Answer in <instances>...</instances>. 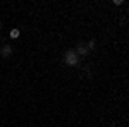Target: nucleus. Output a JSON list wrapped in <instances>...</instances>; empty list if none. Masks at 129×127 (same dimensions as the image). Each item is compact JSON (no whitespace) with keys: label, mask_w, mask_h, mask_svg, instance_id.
Here are the masks:
<instances>
[{"label":"nucleus","mask_w":129,"mask_h":127,"mask_svg":"<svg viewBox=\"0 0 129 127\" xmlns=\"http://www.w3.org/2000/svg\"><path fill=\"white\" fill-rule=\"evenodd\" d=\"M0 29H2V22H0Z\"/></svg>","instance_id":"423d86ee"},{"label":"nucleus","mask_w":129,"mask_h":127,"mask_svg":"<svg viewBox=\"0 0 129 127\" xmlns=\"http://www.w3.org/2000/svg\"><path fill=\"white\" fill-rule=\"evenodd\" d=\"M93 48H95V39L88 41V50H93Z\"/></svg>","instance_id":"39448f33"},{"label":"nucleus","mask_w":129,"mask_h":127,"mask_svg":"<svg viewBox=\"0 0 129 127\" xmlns=\"http://www.w3.org/2000/svg\"><path fill=\"white\" fill-rule=\"evenodd\" d=\"M64 62L67 64V65H78V62H79V57H78V53L76 52H66V55H64Z\"/></svg>","instance_id":"f257e3e1"},{"label":"nucleus","mask_w":129,"mask_h":127,"mask_svg":"<svg viewBox=\"0 0 129 127\" xmlns=\"http://www.w3.org/2000/svg\"><path fill=\"white\" fill-rule=\"evenodd\" d=\"M76 53H78V57H79V55H88V53H89V50L86 48V47H83V45H79V47L76 48Z\"/></svg>","instance_id":"7ed1b4c3"},{"label":"nucleus","mask_w":129,"mask_h":127,"mask_svg":"<svg viewBox=\"0 0 129 127\" xmlns=\"http://www.w3.org/2000/svg\"><path fill=\"white\" fill-rule=\"evenodd\" d=\"M10 53H12V48H10L9 45L2 47V50H0V55H2V57H5V59H7V57H10Z\"/></svg>","instance_id":"f03ea898"},{"label":"nucleus","mask_w":129,"mask_h":127,"mask_svg":"<svg viewBox=\"0 0 129 127\" xmlns=\"http://www.w3.org/2000/svg\"><path fill=\"white\" fill-rule=\"evenodd\" d=\"M10 38H12V39L19 38V29H12V31H10Z\"/></svg>","instance_id":"20e7f679"}]
</instances>
